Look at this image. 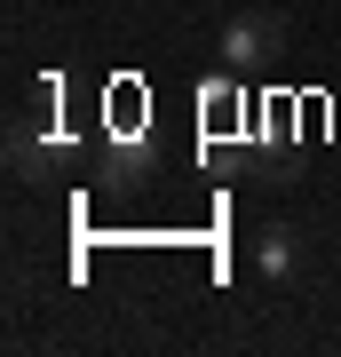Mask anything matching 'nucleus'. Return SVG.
Listing matches in <instances>:
<instances>
[{
    "label": "nucleus",
    "instance_id": "f257e3e1",
    "mask_svg": "<svg viewBox=\"0 0 341 357\" xmlns=\"http://www.w3.org/2000/svg\"><path fill=\"white\" fill-rule=\"evenodd\" d=\"M278 48H286V16L278 8H238L222 24V64L230 72H262Z\"/></svg>",
    "mask_w": 341,
    "mask_h": 357
},
{
    "label": "nucleus",
    "instance_id": "f03ea898",
    "mask_svg": "<svg viewBox=\"0 0 341 357\" xmlns=\"http://www.w3.org/2000/svg\"><path fill=\"white\" fill-rule=\"evenodd\" d=\"M151 135L143 128H119V135H103V151H96V167H103V183H119V191H135L143 175H151Z\"/></svg>",
    "mask_w": 341,
    "mask_h": 357
},
{
    "label": "nucleus",
    "instance_id": "7ed1b4c3",
    "mask_svg": "<svg viewBox=\"0 0 341 357\" xmlns=\"http://www.w3.org/2000/svg\"><path fill=\"white\" fill-rule=\"evenodd\" d=\"M254 270H262V286H294V270H302V230L294 222H262L254 230Z\"/></svg>",
    "mask_w": 341,
    "mask_h": 357
},
{
    "label": "nucleus",
    "instance_id": "20e7f679",
    "mask_svg": "<svg viewBox=\"0 0 341 357\" xmlns=\"http://www.w3.org/2000/svg\"><path fill=\"white\" fill-rule=\"evenodd\" d=\"M8 159H16V175H24V183H48L56 167H63V143H56V135L40 143V128H32V119H16V135H8Z\"/></svg>",
    "mask_w": 341,
    "mask_h": 357
}]
</instances>
